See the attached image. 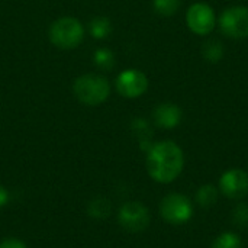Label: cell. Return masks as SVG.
<instances>
[{
	"label": "cell",
	"instance_id": "obj_1",
	"mask_svg": "<svg viewBox=\"0 0 248 248\" xmlns=\"http://www.w3.org/2000/svg\"><path fill=\"white\" fill-rule=\"evenodd\" d=\"M185 155L173 141H160L147 151V171L151 179L167 185L174 182L183 171Z\"/></svg>",
	"mask_w": 248,
	"mask_h": 248
},
{
	"label": "cell",
	"instance_id": "obj_2",
	"mask_svg": "<svg viewBox=\"0 0 248 248\" xmlns=\"http://www.w3.org/2000/svg\"><path fill=\"white\" fill-rule=\"evenodd\" d=\"M73 90L81 103L87 106H97L109 97L110 86L102 76L84 74L74 81Z\"/></svg>",
	"mask_w": 248,
	"mask_h": 248
},
{
	"label": "cell",
	"instance_id": "obj_3",
	"mask_svg": "<svg viewBox=\"0 0 248 248\" xmlns=\"http://www.w3.org/2000/svg\"><path fill=\"white\" fill-rule=\"evenodd\" d=\"M84 29L76 17L57 19L49 28L51 42L61 49H73L83 41Z\"/></svg>",
	"mask_w": 248,
	"mask_h": 248
},
{
	"label": "cell",
	"instance_id": "obj_4",
	"mask_svg": "<svg viewBox=\"0 0 248 248\" xmlns=\"http://www.w3.org/2000/svg\"><path fill=\"white\" fill-rule=\"evenodd\" d=\"M160 215L170 225H183L192 219L193 205L182 193H169L160 202Z\"/></svg>",
	"mask_w": 248,
	"mask_h": 248
},
{
	"label": "cell",
	"instance_id": "obj_5",
	"mask_svg": "<svg viewBox=\"0 0 248 248\" xmlns=\"http://www.w3.org/2000/svg\"><path fill=\"white\" fill-rule=\"evenodd\" d=\"M121 227L129 232H141L148 228L151 217L147 206L140 202H128L122 205L118 214Z\"/></svg>",
	"mask_w": 248,
	"mask_h": 248
},
{
	"label": "cell",
	"instance_id": "obj_6",
	"mask_svg": "<svg viewBox=\"0 0 248 248\" xmlns=\"http://www.w3.org/2000/svg\"><path fill=\"white\" fill-rule=\"evenodd\" d=\"M222 32L234 39H243L248 36V7L234 6L227 9L219 19Z\"/></svg>",
	"mask_w": 248,
	"mask_h": 248
},
{
	"label": "cell",
	"instance_id": "obj_7",
	"mask_svg": "<svg viewBox=\"0 0 248 248\" xmlns=\"http://www.w3.org/2000/svg\"><path fill=\"white\" fill-rule=\"evenodd\" d=\"M215 12L206 3H195L186 15L187 26L196 35H208L215 28Z\"/></svg>",
	"mask_w": 248,
	"mask_h": 248
},
{
	"label": "cell",
	"instance_id": "obj_8",
	"mask_svg": "<svg viewBox=\"0 0 248 248\" xmlns=\"http://www.w3.org/2000/svg\"><path fill=\"white\" fill-rule=\"evenodd\" d=\"M219 190L230 199H243L248 195V174L241 169H230L219 179Z\"/></svg>",
	"mask_w": 248,
	"mask_h": 248
},
{
	"label": "cell",
	"instance_id": "obj_9",
	"mask_svg": "<svg viewBox=\"0 0 248 248\" xmlns=\"http://www.w3.org/2000/svg\"><path fill=\"white\" fill-rule=\"evenodd\" d=\"M116 89L124 97H138L148 89V78L140 70H125L116 80Z\"/></svg>",
	"mask_w": 248,
	"mask_h": 248
},
{
	"label": "cell",
	"instance_id": "obj_10",
	"mask_svg": "<svg viewBox=\"0 0 248 248\" xmlns=\"http://www.w3.org/2000/svg\"><path fill=\"white\" fill-rule=\"evenodd\" d=\"M154 121L160 128L173 129L182 121V109L174 103H161L154 110Z\"/></svg>",
	"mask_w": 248,
	"mask_h": 248
},
{
	"label": "cell",
	"instance_id": "obj_11",
	"mask_svg": "<svg viewBox=\"0 0 248 248\" xmlns=\"http://www.w3.org/2000/svg\"><path fill=\"white\" fill-rule=\"evenodd\" d=\"M218 189L214 185H203L196 192V203L201 208H211L218 201Z\"/></svg>",
	"mask_w": 248,
	"mask_h": 248
},
{
	"label": "cell",
	"instance_id": "obj_12",
	"mask_svg": "<svg viewBox=\"0 0 248 248\" xmlns=\"http://www.w3.org/2000/svg\"><path fill=\"white\" fill-rule=\"evenodd\" d=\"M89 215L96 218V219H105L110 215L112 205L108 199L105 198H96L89 203Z\"/></svg>",
	"mask_w": 248,
	"mask_h": 248
},
{
	"label": "cell",
	"instance_id": "obj_13",
	"mask_svg": "<svg viewBox=\"0 0 248 248\" xmlns=\"http://www.w3.org/2000/svg\"><path fill=\"white\" fill-rule=\"evenodd\" d=\"M211 248H243V241L238 234L232 231L222 232L214 241Z\"/></svg>",
	"mask_w": 248,
	"mask_h": 248
},
{
	"label": "cell",
	"instance_id": "obj_14",
	"mask_svg": "<svg viewBox=\"0 0 248 248\" xmlns=\"http://www.w3.org/2000/svg\"><path fill=\"white\" fill-rule=\"evenodd\" d=\"M110 31H112V26H110L109 19L106 17H96L90 22V32L97 39L109 36Z\"/></svg>",
	"mask_w": 248,
	"mask_h": 248
},
{
	"label": "cell",
	"instance_id": "obj_15",
	"mask_svg": "<svg viewBox=\"0 0 248 248\" xmlns=\"http://www.w3.org/2000/svg\"><path fill=\"white\" fill-rule=\"evenodd\" d=\"M203 55L208 61L211 62H218L222 55H224V46L221 42L218 41H209L206 42L205 48H203Z\"/></svg>",
	"mask_w": 248,
	"mask_h": 248
},
{
	"label": "cell",
	"instance_id": "obj_16",
	"mask_svg": "<svg viewBox=\"0 0 248 248\" xmlns=\"http://www.w3.org/2000/svg\"><path fill=\"white\" fill-rule=\"evenodd\" d=\"M232 224L240 228H246L248 225V203L240 202L235 205L232 211Z\"/></svg>",
	"mask_w": 248,
	"mask_h": 248
},
{
	"label": "cell",
	"instance_id": "obj_17",
	"mask_svg": "<svg viewBox=\"0 0 248 248\" xmlns=\"http://www.w3.org/2000/svg\"><path fill=\"white\" fill-rule=\"evenodd\" d=\"M180 3V0H154V7L163 16H171L179 10Z\"/></svg>",
	"mask_w": 248,
	"mask_h": 248
},
{
	"label": "cell",
	"instance_id": "obj_18",
	"mask_svg": "<svg viewBox=\"0 0 248 248\" xmlns=\"http://www.w3.org/2000/svg\"><path fill=\"white\" fill-rule=\"evenodd\" d=\"M94 61H96V64H97L99 67H102V68H105V70H110V68L115 65L113 54H112L109 49H106V48L96 51V54H94Z\"/></svg>",
	"mask_w": 248,
	"mask_h": 248
},
{
	"label": "cell",
	"instance_id": "obj_19",
	"mask_svg": "<svg viewBox=\"0 0 248 248\" xmlns=\"http://www.w3.org/2000/svg\"><path fill=\"white\" fill-rule=\"evenodd\" d=\"M0 248H26V244L17 238H6L0 243Z\"/></svg>",
	"mask_w": 248,
	"mask_h": 248
},
{
	"label": "cell",
	"instance_id": "obj_20",
	"mask_svg": "<svg viewBox=\"0 0 248 248\" xmlns=\"http://www.w3.org/2000/svg\"><path fill=\"white\" fill-rule=\"evenodd\" d=\"M9 202V192L0 185V208H3Z\"/></svg>",
	"mask_w": 248,
	"mask_h": 248
}]
</instances>
